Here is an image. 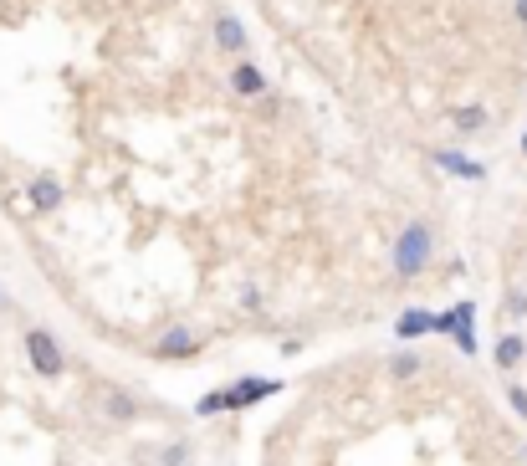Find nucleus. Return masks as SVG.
Here are the masks:
<instances>
[{
	"mask_svg": "<svg viewBox=\"0 0 527 466\" xmlns=\"http://www.w3.org/2000/svg\"><path fill=\"white\" fill-rule=\"evenodd\" d=\"M21 200H26L31 216H57V210L67 205V180L57 175V169H36V175L26 180V190H21Z\"/></svg>",
	"mask_w": 527,
	"mask_h": 466,
	"instance_id": "39448f33",
	"label": "nucleus"
},
{
	"mask_svg": "<svg viewBox=\"0 0 527 466\" xmlns=\"http://www.w3.org/2000/svg\"><path fill=\"white\" fill-rule=\"evenodd\" d=\"M226 88L236 93V98H267V72H261V62L256 57H236L231 62V72H226Z\"/></svg>",
	"mask_w": 527,
	"mask_h": 466,
	"instance_id": "1a4fd4ad",
	"label": "nucleus"
},
{
	"mask_svg": "<svg viewBox=\"0 0 527 466\" xmlns=\"http://www.w3.org/2000/svg\"><path fill=\"white\" fill-rule=\"evenodd\" d=\"M205 328H195V323H169L164 333H154V344H149V359L154 364H190V359H200L205 354Z\"/></svg>",
	"mask_w": 527,
	"mask_h": 466,
	"instance_id": "7ed1b4c3",
	"label": "nucleus"
},
{
	"mask_svg": "<svg viewBox=\"0 0 527 466\" xmlns=\"http://www.w3.org/2000/svg\"><path fill=\"white\" fill-rule=\"evenodd\" d=\"M302 349H307V344H302V338H282V344H277V354H282V359H297Z\"/></svg>",
	"mask_w": 527,
	"mask_h": 466,
	"instance_id": "412c9836",
	"label": "nucleus"
},
{
	"mask_svg": "<svg viewBox=\"0 0 527 466\" xmlns=\"http://www.w3.org/2000/svg\"><path fill=\"white\" fill-rule=\"evenodd\" d=\"M522 159H527V129H522Z\"/></svg>",
	"mask_w": 527,
	"mask_h": 466,
	"instance_id": "5701e85b",
	"label": "nucleus"
},
{
	"mask_svg": "<svg viewBox=\"0 0 527 466\" xmlns=\"http://www.w3.org/2000/svg\"><path fill=\"white\" fill-rule=\"evenodd\" d=\"M512 16H517V21L527 26V0H517V6H512Z\"/></svg>",
	"mask_w": 527,
	"mask_h": 466,
	"instance_id": "4be33fe9",
	"label": "nucleus"
},
{
	"mask_svg": "<svg viewBox=\"0 0 527 466\" xmlns=\"http://www.w3.org/2000/svg\"><path fill=\"white\" fill-rule=\"evenodd\" d=\"M215 415H226V405H221V385L205 390V395L195 400V420H215Z\"/></svg>",
	"mask_w": 527,
	"mask_h": 466,
	"instance_id": "a211bd4d",
	"label": "nucleus"
},
{
	"mask_svg": "<svg viewBox=\"0 0 527 466\" xmlns=\"http://www.w3.org/2000/svg\"><path fill=\"white\" fill-rule=\"evenodd\" d=\"M435 262V226L430 221H405L400 236H394V251H389V267L400 282H415L425 277Z\"/></svg>",
	"mask_w": 527,
	"mask_h": 466,
	"instance_id": "f257e3e1",
	"label": "nucleus"
},
{
	"mask_svg": "<svg viewBox=\"0 0 527 466\" xmlns=\"http://www.w3.org/2000/svg\"><path fill=\"white\" fill-rule=\"evenodd\" d=\"M502 400H507V410H512V415L522 420V426H527V385H522V379H507Z\"/></svg>",
	"mask_w": 527,
	"mask_h": 466,
	"instance_id": "f3484780",
	"label": "nucleus"
},
{
	"mask_svg": "<svg viewBox=\"0 0 527 466\" xmlns=\"http://www.w3.org/2000/svg\"><path fill=\"white\" fill-rule=\"evenodd\" d=\"M0 308H6V292H0Z\"/></svg>",
	"mask_w": 527,
	"mask_h": 466,
	"instance_id": "b1692460",
	"label": "nucleus"
},
{
	"mask_svg": "<svg viewBox=\"0 0 527 466\" xmlns=\"http://www.w3.org/2000/svg\"><path fill=\"white\" fill-rule=\"evenodd\" d=\"M430 164L441 169V175H451V180H466V185H487L492 180V169L481 159H471L466 149H430Z\"/></svg>",
	"mask_w": 527,
	"mask_h": 466,
	"instance_id": "423d86ee",
	"label": "nucleus"
},
{
	"mask_svg": "<svg viewBox=\"0 0 527 466\" xmlns=\"http://www.w3.org/2000/svg\"><path fill=\"white\" fill-rule=\"evenodd\" d=\"M384 369H389V379H394V385H410V379L425 369V354H420L415 344H400V349L389 354V364H384Z\"/></svg>",
	"mask_w": 527,
	"mask_h": 466,
	"instance_id": "4468645a",
	"label": "nucleus"
},
{
	"mask_svg": "<svg viewBox=\"0 0 527 466\" xmlns=\"http://www.w3.org/2000/svg\"><path fill=\"white\" fill-rule=\"evenodd\" d=\"M261 303H267V298H261L256 282H241V287H236V308H241V313H261Z\"/></svg>",
	"mask_w": 527,
	"mask_h": 466,
	"instance_id": "6ab92c4d",
	"label": "nucleus"
},
{
	"mask_svg": "<svg viewBox=\"0 0 527 466\" xmlns=\"http://www.w3.org/2000/svg\"><path fill=\"white\" fill-rule=\"evenodd\" d=\"M98 410H103V420H113V426H134V420H144V400L134 390H123V385H103Z\"/></svg>",
	"mask_w": 527,
	"mask_h": 466,
	"instance_id": "6e6552de",
	"label": "nucleus"
},
{
	"mask_svg": "<svg viewBox=\"0 0 527 466\" xmlns=\"http://www.w3.org/2000/svg\"><path fill=\"white\" fill-rule=\"evenodd\" d=\"M210 36H215V47H221L231 62H236V57H251V31H246V21H241L236 11H215Z\"/></svg>",
	"mask_w": 527,
	"mask_h": 466,
	"instance_id": "0eeeda50",
	"label": "nucleus"
},
{
	"mask_svg": "<svg viewBox=\"0 0 527 466\" xmlns=\"http://www.w3.org/2000/svg\"><path fill=\"white\" fill-rule=\"evenodd\" d=\"M451 129H456L461 139L487 134V129H492V108H487V103H456V108H451Z\"/></svg>",
	"mask_w": 527,
	"mask_h": 466,
	"instance_id": "f8f14e48",
	"label": "nucleus"
},
{
	"mask_svg": "<svg viewBox=\"0 0 527 466\" xmlns=\"http://www.w3.org/2000/svg\"><path fill=\"white\" fill-rule=\"evenodd\" d=\"M282 395V379H267V374H241L231 379V385H221V405L226 415H241V410H256L261 400Z\"/></svg>",
	"mask_w": 527,
	"mask_h": 466,
	"instance_id": "20e7f679",
	"label": "nucleus"
},
{
	"mask_svg": "<svg viewBox=\"0 0 527 466\" xmlns=\"http://www.w3.org/2000/svg\"><path fill=\"white\" fill-rule=\"evenodd\" d=\"M21 354H26L31 374H36V379H47V385L67 379V369H72L67 344H62V338H57L47 323H26V328H21Z\"/></svg>",
	"mask_w": 527,
	"mask_h": 466,
	"instance_id": "f03ea898",
	"label": "nucleus"
},
{
	"mask_svg": "<svg viewBox=\"0 0 527 466\" xmlns=\"http://www.w3.org/2000/svg\"><path fill=\"white\" fill-rule=\"evenodd\" d=\"M154 466H195V446L190 441H169V446H159Z\"/></svg>",
	"mask_w": 527,
	"mask_h": 466,
	"instance_id": "2eb2a0df",
	"label": "nucleus"
},
{
	"mask_svg": "<svg viewBox=\"0 0 527 466\" xmlns=\"http://www.w3.org/2000/svg\"><path fill=\"white\" fill-rule=\"evenodd\" d=\"M456 338H451V344L466 354V359H476V318H481V303H471V298H461L456 308Z\"/></svg>",
	"mask_w": 527,
	"mask_h": 466,
	"instance_id": "9b49d317",
	"label": "nucleus"
},
{
	"mask_svg": "<svg viewBox=\"0 0 527 466\" xmlns=\"http://www.w3.org/2000/svg\"><path fill=\"white\" fill-rule=\"evenodd\" d=\"M394 338H400V344H420V338H430V308H420V303L400 308L394 313Z\"/></svg>",
	"mask_w": 527,
	"mask_h": 466,
	"instance_id": "ddd939ff",
	"label": "nucleus"
},
{
	"mask_svg": "<svg viewBox=\"0 0 527 466\" xmlns=\"http://www.w3.org/2000/svg\"><path fill=\"white\" fill-rule=\"evenodd\" d=\"M492 364H497L507 379L527 364V333H522V328H507V333L497 338V344H492Z\"/></svg>",
	"mask_w": 527,
	"mask_h": 466,
	"instance_id": "9d476101",
	"label": "nucleus"
},
{
	"mask_svg": "<svg viewBox=\"0 0 527 466\" xmlns=\"http://www.w3.org/2000/svg\"><path fill=\"white\" fill-rule=\"evenodd\" d=\"M430 333H435V338H456V313H451V308H441V313L430 308Z\"/></svg>",
	"mask_w": 527,
	"mask_h": 466,
	"instance_id": "aec40b11",
	"label": "nucleus"
},
{
	"mask_svg": "<svg viewBox=\"0 0 527 466\" xmlns=\"http://www.w3.org/2000/svg\"><path fill=\"white\" fill-rule=\"evenodd\" d=\"M502 318H507V323H527V287H507V298H502Z\"/></svg>",
	"mask_w": 527,
	"mask_h": 466,
	"instance_id": "dca6fc26",
	"label": "nucleus"
}]
</instances>
